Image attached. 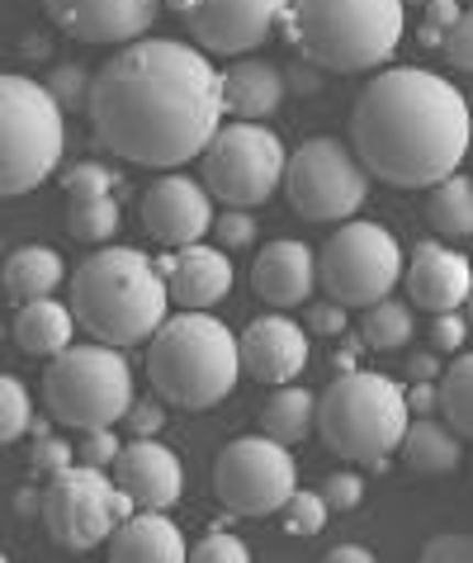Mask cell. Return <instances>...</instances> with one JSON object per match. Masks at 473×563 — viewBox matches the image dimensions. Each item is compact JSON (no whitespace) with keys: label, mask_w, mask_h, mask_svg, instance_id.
<instances>
[{"label":"cell","mask_w":473,"mask_h":563,"mask_svg":"<svg viewBox=\"0 0 473 563\" xmlns=\"http://www.w3.org/2000/svg\"><path fill=\"white\" fill-rule=\"evenodd\" d=\"M86 114L105 152L176 170L223 129V76L176 38H133L90 81Z\"/></svg>","instance_id":"6da1fadb"},{"label":"cell","mask_w":473,"mask_h":563,"mask_svg":"<svg viewBox=\"0 0 473 563\" xmlns=\"http://www.w3.org/2000/svg\"><path fill=\"white\" fill-rule=\"evenodd\" d=\"M469 133L473 123L460 86L426 67H388L370 76L351 109V152L360 166L403 190L460 170Z\"/></svg>","instance_id":"7a4b0ae2"},{"label":"cell","mask_w":473,"mask_h":563,"mask_svg":"<svg viewBox=\"0 0 473 563\" xmlns=\"http://www.w3.org/2000/svg\"><path fill=\"white\" fill-rule=\"evenodd\" d=\"M166 285L156 261L133 246H105L86 256L72 275V318L105 346H138L166 318Z\"/></svg>","instance_id":"3957f363"},{"label":"cell","mask_w":473,"mask_h":563,"mask_svg":"<svg viewBox=\"0 0 473 563\" xmlns=\"http://www.w3.org/2000/svg\"><path fill=\"white\" fill-rule=\"evenodd\" d=\"M147 379L176 408H213L242 379L237 336L209 308H185L147 336Z\"/></svg>","instance_id":"277c9868"},{"label":"cell","mask_w":473,"mask_h":563,"mask_svg":"<svg viewBox=\"0 0 473 563\" xmlns=\"http://www.w3.org/2000/svg\"><path fill=\"white\" fill-rule=\"evenodd\" d=\"M284 38L327 71H370L398 53L403 0H289Z\"/></svg>","instance_id":"5b68a950"},{"label":"cell","mask_w":473,"mask_h":563,"mask_svg":"<svg viewBox=\"0 0 473 563\" xmlns=\"http://www.w3.org/2000/svg\"><path fill=\"white\" fill-rule=\"evenodd\" d=\"M312 427L322 431L331 455L365 464L374 455H393L407 427V398L403 384L374 369H351L318 398Z\"/></svg>","instance_id":"8992f818"},{"label":"cell","mask_w":473,"mask_h":563,"mask_svg":"<svg viewBox=\"0 0 473 563\" xmlns=\"http://www.w3.org/2000/svg\"><path fill=\"white\" fill-rule=\"evenodd\" d=\"M67 147V114L29 76L0 71V199L29 195L53 176Z\"/></svg>","instance_id":"52a82bcc"},{"label":"cell","mask_w":473,"mask_h":563,"mask_svg":"<svg viewBox=\"0 0 473 563\" xmlns=\"http://www.w3.org/2000/svg\"><path fill=\"white\" fill-rule=\"evenodd\" d=\"M43 402L53 421L76 431L119 427L133 408V369L119 346H67L43 374Z\"/></svg>","instance_id":"ba28073f"},{"label":"cell","mask_w":473,"mask_h":563,"mask_svg":"<svg viewBox=\"0 0 473 563\" xmlns=\"http://www.w3.org/2000/svg\"><path fill=\"white\" fill-rule=\"evenodd\" d=\"M133 511H138V503L105 468L67 464V468H57V474H47L38 516H43L53 544H62V550H72V554H86L114 536V526Z\"/></svg>","instance_id":"9c48e42d"},{"label":"cell","mask_w":473,"mask_h":563,"mask_svg":"<svg viewBox=\"0 0 473 563\" xmlns=\"http://www.w3.org/2000/svg\"><path fill=\"white\" fill-rule=\"evenodd\" d=\"M279 190L308 223H345L370 199V170L337 137H308L294 156H284Z\"/></svg>","instance_id":"30bf717a"},{"label":"cell","mask_w":473,"mask_h":563,"mask_svg":"<svg viewBox=\"0 0 473 563\" xmlns=\"http://www.w3.org/2000/svg\"><path fill=\"white\" fill-rule=\"evenodd\" d=\"M403 279V246L388 228L378 223H345L327 238L318 252V285L331 303L341 308H370L388 299Z\"/></svg>","instance_id":"8fae6325"},{"label":"cell","mask_w":473,"mask_h":563,"mask_svg":"<svg viewBox=\"0 0 473 563\" xmlns=\"http://www.w3.org/2000/svg\"><path fill=\"white\" fill-rule=\"evenodd\" d=\"M199 156H204V190H209V199H223L232 209H261L279 190L289 152H284L279 133H271L265 123L237 119L228 129H218Z\"/></svg>","instance_id":"7c38bea8"},{"label":"cell","mask_w":473,"mask_h":563,"mask_svg":"<svg viewBox=\"0 0 473 563\" xmlns=\"http://www.w3.org/2000/svg\"><path fill=\"white\" fill-rule=\"evenodd\" d=\"M298 488L289 445L271 435H237L213 464V493L232 516H271Z\"/></svg>","instance_id":"4fadbf2b"},{"label":"cell","mask_w":473,"mask_h":563,"mask_svg":"<svg viewBox=\"0 0 473 563\" xmlns=\"http://www.w3.org/2000/svg\"><path fill=\"white\" fill-rule=\"evenodd\" d=\"M289 0H170L185 34L199 43V53L242 57L256 43L271 38Z\"/></svg>","instance_id":"5bb4252c"},{"label":"cell","mask_w":473,"mask_h":563,"mask_svg":"<svg viewBox=\"0 0 473 563\" xmlns=\"http://www.w3.org/2000/svg\"><path fill=\"white\" fill-rule=\"evenodd\" d=\"M142 228L162 246H189L213 228V199L199 180L189 176H162L142 195Z\"/></svg>","instance_id":"9a60e30c"},{"label":"cell","mask_w":473,"mask_h":563,"mask_svg":"<svg viewBox=\"0 0 473 563\" xmlns=\"http://www.w3.org/2000/svg\"><path fill=\"white\" fill-rule=\"evenodd\" d=\"M43 10L81 43H133L156 24L162 0H43Z\"/></svg>","instance_id":"2e32d148"},{"label":"cell","mask_w":473,"mask_h":563,"mask_svg":"<svg viewBox=\"0 0 473 563\" xmlns=\"http://www.w3.org/2000/svg\"><path fill=\"white\" fill-rule=\"evenodd\" d=\"M237 355H242V369L261 384H294L298 374L308 369L312 341L294 318L284 312H265L237 336Z\"/></svg>","instance_id":"e0dca14e"},{"label":"cell","mask_w":473,"mask_h":563,"mask_svg":"<svg viewBox=\"0 0 473 563\" xmlns=\"http://www.w3.org/2000/svg\"><path fill=\"white\" fill-rule=\"evenodd\" d=\"M109 468H114V483L133 497L138 507L166 511V507H176L180 493H185L180 455L166 450L162 441H152V435H138L133 445H119V455Z\"/></svg>","instance_id":"ac0fdd59"},{"label":"cell","mask_w":473,"mask_h":563,"mask_svg":"<svg viewBox=\"0 0 473 563\" xmlns=\"http://www.w3.org/2000/svg\"><path fill=\"white\" fill-rule=\"evenodd\" d=\"M156 275L166 285V299L180 308H213L218 299H228L232 289V261L223 246H170V256L156 261Z\"/></svg>","instance_id":"d6986e66"},{"label":"cell","mask_w":473,"mask_h":563,"mask_svg":"<svg viewBox=\"0 0 473 563\" xmlns=\"http://www.w3.org/2000/svg\"><path fill=\"white\" fill-rule=\"evenodd\" d=\"M407 299L426 312H454L473 294V265L446 242H417L407 261Z\"/></svg>","instance_id":"ffe728a7"},{"label":"cell","mask_w":473,"mask_h":563,"mask_svg":"<svg viewBox=\"0 0 473 563\" xmlns=\"http://www.w3.org/2000/svg\"><path fill=\"white\" fill-rule=\"evenodd\" d=\"M251 285L271 308H298L312 299L318 289V256L308 242L279 238L271 246H261L256 265H251Z\"/></svg>","instance_id":"44dd1931"},{"label":"cell","mask_w":473,"mask_h":563,"mask_svg":"<svg viewBox=\"0 0 473 563\" xmlns=\"http://www.w3.org/2000/svg\"><path fill=\"white\" fill-rule=\"evenodd\" d=\"M218 76H223V114L265 123L284 104V71L265 57H242Z\"/></svg>","instance_id":"7402d4cb"},{"label":"cell","mask_w":473,"mask_h":563,"mask_svg":"<svg viewBox=\"0 0 473 563\" xmlns=\"http://www.w3.org/2000/svg\"><path fill=\"white\" fill-rule=\"evenodd\" d=\"M109 559L114 563H138V559L176 563V559H185V536L166 511L142 507V511L123 516V521L114 526V536H109Z\"/></svg>","instance_id":"603a6c76"},{"label":"cell","mask_w":473,"mask_h":563,"mask_svg":"<svg viewBox=\"0 0 473 563\" xmlns=\"http://www.w3.org/2000/svg\"><path fill=\"white\" fill-rule=\"evenodd\" d=\"M72 336H76V318L67 303H53V294L47 299H29L14 312V346L24 355L53 360L57 351L72 346Z\"/></svg>","instance_id":"cb8c5ba5"},{"label":"cell","mask_w":473,"mask_h":563,"mask_svg":"<svg viewBox=\"0 0 473 563\" xmlns=\"http://www.w3.org/2000/svg\"><path fill=\"white\" fill-rule=\"evenodd\" d=\"M403 460L413 474H450V468H460V455H464V435H454L446 421H436L431 412L407 421L403 427Z\"/></svg>","instance_id":"d4e9b609"},{"label":"cell","mask_w":473,"mask_h":563,"mask_svg":"<svg viewBox=\"0 0 473 563\" xmlns=\"http://www.w3.org/2000/svg\"><path fill=\"white\" fill-rule=\"evenodd\" d=\"M67 271H62V256L53 246H20L10 261H6V294L14 303H29V299H47Z\"/></svg>","instance_id":"484cf974"},{"label":"cell","mask_w":473,"mask_h":563,"mask_svg":"<svg viewBox=\"0 0 473 563\" xmlns=\"http://www.w3.org/2000/svg\"><path fill=\"white\" fill-rule=\"evenodd\" d=\"M312 417H318V398L298 384H275L271 402L261 412V435H271L279 445H298L312 431Z\"/></svg>","instance_id":"4316f807"},{"label":"cell","mask_w":473,"mask_h":563,"mask_svg":"<svg viewBox=\"0 0 473 563\" xmlns=\"http://www.w3.org/2000/svg\"><path fill=\"white\" fill-rule=\"evenodd\" d=\"M426 218H431V228L440 238L464 242L473 232V180L460 176V170H450L446 180H436L431 199H426Z\"/></svg>","instance_id":"83f0119b"},{"label":"cell","mask_w":473,"mask_h":563,"mask_svg":"<svg viewBox=\"0 0 473 563\" xmlns=\"http://www.w3.org/2000/svg\"><path fill=\"white\" fill-rule=\"evenodd\" d=\"M360 341H365V351H403L407 341H413V308L393 303V299L370 303L365 327H360Z\"/></svg>","instance_id":"f1b7e54d"},{"label":"cell","mask_w":473,"mask_h":563,"mask_svg":"<svg viewBox=\"0 0 473 563\" xmlns=\"http://www.w3.org/2000/svg\"><path fill=\"white\" fill-rule=\"evenodd\" d=\"M436 408L446 412L454 435L473 431V360L469 355L454 360V365L446 369V379L436 384Z\"/></svg>","instance_id":"f546056e"},{"label":"cell","mask_w":473,"mask_h":563,"mask_svg":"<svg viewBox=\"0 0 473 563\" xmlns=\"http://www.w3.org/2000/svg\"><path fill=\"white\" fill-rule=\"evenodd\" d=\"M119 199L114 195H100V199H72L67 205V228H72V238L76 242H90V246H100L109 242L119 232Z\"/></svg>","instance_id":"4dcf8cb0"},{"label":"cell","mask_w":473,"mask_h":563,"mask_svg":"<svg viewBox=\"0 0 473 563\" xmlns=\"http://www.w3.org/2000/svg\"><path fill=\"white\" fill-rule=\"evenodd\" d=\"M29 417H34L29 388L14 379V374H0V445L20 441V435L29 431Z\"/></svg>","instance_id":"1f68e13d"},{"label":"cell","mask_w":473,"mask_h":563,"mask_svg":"<svg viewBox=\"0 0 473 563\" xmlns=\"http://www.w3.org/2000/svg\"><path fill=\"white\" fill-rule=\"evenodd\" d=\"M279 511H284V530H289V536H318V530L327 526V516H331L322 493H304V488H294L289 503H284Z\"/></svg>","instance_id":"d6a6232c"},{"label":"cell","mask_w":473,"mask_h":563,"mask_svg":"<svg viewBox=\"0 0 473 563\" xmlns=\"http://www.w3.org/2000/svg\"><path fill=\"white\" fill-rule=\"evenodd\" d=\"M67 199H100V195H114V170H105L100 162H76L67 170Z\"/></svg>","instance_id":"836d02e7"},{"label":"cell","mask_w":473,"mask_h":563,"mask_svg":"<svg viewBox=\"0 0 473 563\" xmlns=\"http://www.w3.org/2000/svg\"><path fill=\"white\" fill-rule=\"evenodd\" d=\"M185 554H195L199 563H213V559H228V563H246V559H251V550H246V544L232 536V530H228L223 521H213V526H209V536H204V540L195 544V550H185Z\"/></svg>","instance_id":"e575fe53"},{"label":"cell","mask_w":473,"mask_h":563,"mask_svg":"<svg viewBox=\"0 0 473 563\" xmlns=\"http://www.w3.org/2000/svg\"><path fill=\"white\" fill-rule=\"evenodd\" d=\"M322 503L327 511H355L360 503H365V478L351 474V468H341V474H327L322 478Z\"/></svg>","instance_id":"d590c367"},{"label":"cell","mask_w":473,"mask_h":563,"mask_svg":"<svg viewBox=\"0 0 473 563\" xmlns=\"http://www.w3.org/2000/svg\"><path fill=\"white\" fill-rule=\"evenodd\" d=\"M460 14H464L460 0H426V20L417 29V43H421V48H440L446 34H450V24L460 20Z\"/></svg>","instance_id":"8d00e7d4"},{"label":"cell","mask_w":473,"mask_h":563,"mask_svg":"<svg viewBox=\"0 0 473 563\" xmlns=\"http://www.w3.org/2000/svg\"><path fill=\"white\" fill-rule=\"evenodd\" d=\"M47 96H53L62 109L86 104V96H90V76H86L81 62H67V67H57V71H53V81H47Z\"/></svg>","instance_id":"74e56055"},{"label":"cell","mask_w":473,"mask_h":563,"mask_svg":"<svg viewBox=\"0 0 473 563\" xmlns=\"http://www.w3.org/2000/svg\"><path fill=\"white\" fill-rule=\"evenodd\" d=\"M67 464H76V450L62 441V435H34V455H29V468H34V474H57V468H67Z\"/></svg>","instance_id":"f35d334b"},{"label":"cell","mask_w":473,"mask_h":563,"mask_svg":"<svg viewBox=\"0 0 473 563\" xmlns=\"http://www.w3.org/2000/svg\"><path fill=\"white\" fill-rule=\"evenodd\" d=\"M213 232H218V246H223V252H242V246L256 242V218L246 209H228V213H218Z\"/></svg>","instance_id":"ab89813d"},{"label":"cell","mask_w":473,"mask_h":563,"mask_svg":"<svg viewBox=\"0 0 473 563\" xmlns=\"http://www.w3.org/2000/svg\"><path fill=\"white\" fill-rule=\"evenodd\" d=\"M345 312H351V308H341V303H308V322H304V332L308 336H345V322H351V318H345Z\"/></svg>","instance_id":"60d3db41"},{"label":"cell","mask_w":473,"mask_h":563,"mask_svg":"<svg viewBox=\"0 0 473 563\" xmlns=\"http://www.w3.org/2000/svg\"><path fill=\"white\" fill-rule=\"evenodd\" d=\"M440 48H446V57L454 62V71H469L473 67V20H469V10L450 24V34H446Z\"/></svg>","instance_id":"b9f144b4"},{"label":"cell","mask_w":473,"mask_h":563,"mask_svg":"<svg viewBox=\"0 0 473 563\" xmlns=\"http://www.w3.org/2000/svg\"><path fill=\"white\" fill-rule=\"evenodd\" d=\"M114 455H119V435H114V427L86 431L81 450H76V460H81V464H95V468H109V464H114Z\"/></svg>","instance_id":"7bdbcfd3"},{"label":"cell","mask_w":473,"mask_h":563,"mask_svg":"<svg viewBox=\"0 0 473 563\" xmlns=\"http://www.w3.org/2000/svg\"><path fill=\"white\" fill-rule=\"evenodd\" d=\"M431 341H436V351H464L469 327H464V318H460V308H454V312H436Z\"/></svg>","instance_id":"ee69618b"},{"label":"cell","mask_w":473,"mask_h":563,"mask_svg":"<svg viewBox=\"0 0 473 563\" xmlns=\"http://www.w3.org/2000/svg\"><path fill=\"white\" fill-rule=\"evenodd\" d=\"M421 559H431V563H440V559H446V563H469L473 559V540L460 536V530H454V536H436L421 550Z\"/></svg>","instance_id":"f6af8a7d"},{"label":"cell","mask_w":473,"mask_h":563,"mask_svg":"<svg viewBox=\"0 0 473 563\" xmlns=\"http://www.w3.org/2000/svg\"><path fill=\"white\" fill-rule=\"evenodd\" d=\"M129 427H133L138 435H156V431L166 427L162 402H133V408H129Z\"/></svg>","instance_id":"bcb514c9"},{"label":"cell","mask_w":473,"mask_h":563,"mask_svg":"<svg viewBox=\"0 0 473 563\" xmlns=\"http://www.w3.org/2000/svg\"><path fill=\"white\" fill-rule=\"evenodd\" d=\"M403 398H407V412H413V417L436 412V384L431 379H417L413 388H403Z\"/></svg>","instance_id":"7dc6e473"},{"label":"cell","mask_w":473,"mask_h":563,"mask_svg":"<svg viewBox=\"0 0 473 563\" xmlns=\"http://www.w3.org/2000/svg\"><path fill=\"white\" fill-rule=\"evenodd\" d=\"M407 374H413V379H440V355H431V351L413 355L407 360Z\"/></svg>","instance_id":"c3c4849f"},{"label":"cell","mask_w":473,"mask_h":563,"mask_svg":"<svg viewBox=\"0 0 473 563\" xmlns=\"http://www.w3.org/2000/svg\"><path fill=\"white\" fill-rule=\"evenodd\" d=\"M360 351H365V341H345V346L331 355V369H337V374H351L355 360H360Z\"/></svg>","instance_id":"681fc988"},{"label":"cell","mask_w":473,"mask_h":563,"mask_svg":"<svg viewBox=\"0 0 473 563\" xmlns=\"http://www.w3.org/2000/svg\"><path fill=\"white\" fill-rule=\"evenodd\" d=\"M374 554L365 550V544H337V550L327 554V563H370Z\"/></svg>","instance_id":"f907efd6"},{"label":"cell","mask_w":473,"mask_h":563,"mask_svg":"<svg viewBox=\"0 0 473 563\" xmlns=\"http://www.w3.org/2000/svg\"><path fill=\"white\" fill-rule=\"evenodd\" d=\"M14 511H20V516H38L43 511V493L38 488H20V493H14Z\"/></svg>","instance_id":"816d5d0a"},{"label":"cell","mask_w":473,"mask_h":563,"mask_svg":"<svg viewBox=\"0 0 473 563\" xmlns=\"http://www.w3.org/2000/svg\"><path fill=\"white\" fill-rule=\"evenodd\" d=\"M294 90H298V96H312V90H318V76H312V67L294 71Z\"/></svg>","instance_id":"f5cc1de1"},{"label":"cell","mask_w":473,"mask_h":563,"mask_svg":"<svg viewBox=\"0 0 473 563\" xmlns=\"http://www.w3.org/2000/svg\"><path fill=\"white\" fill-rule=\"evenodd\" d=\"M29 431H34V435H47V431H53V417H29Z\"/></svg>","instance_id":"db71d44e"},{"label":"cell","mask_w":473,"mask_h":563,"mask_svg":"<svg viewBox=\"0 0 473 563\" xmlns=\"http://www.w3.org/2000/svg\"><path fill=\"white\" fill-rule=\"evenodd\" d=\"M0 563H6V554H0Z\"/></svg>","instance_id":"11a10c76"},{"label":"cell","mask_w":473,"mask_h":563,"mask_svg":"<svg viewBox=\"0 0 473 563\" xmlns=\"http://www.w3.org/2000/svg\"><path fill=\"white\" fill-rule=\"evenodd\" d=\"M0 246H6V242H0Z\"/></svg>","instance_id":"9f6ffc18"},{"label":"cell","mask_w":473,"mask_h":563,"mask_svg":"<svg viewBox=\"0 0 473 563\" xmlns=\"http://www.w3.org/2000/svg\"><path fill=\"white\" fill-rule=\"evenodd\" d=\"M403 5H407V0H403Z\"/></svg>","instance_id":"6f0895ef"}]
</instances>
